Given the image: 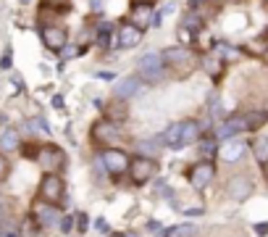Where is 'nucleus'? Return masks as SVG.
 <instances>
[{"mask_svg": "<svg viewBox=\"0 0 268 237\" xmlns=\"http://www.w3.org/2000/svg\"><path fill=\"white\" fill-rule=\"evenodd\" d=\"M163 63L171 66V69H176V72H181V74H189L195 66H197V55H195L189 48L174 45V48L163 50Z\"/></svg>", "mask_w": 268, "mask_h": 237, "instance_id": "f257e3e1", "label": "nucleus"}, {"mask_svg": "<svg viewBox=\"0 0 268 237\" xmlns=\"http://www.w3.org/2000/svg\"><path fill=\"white\" fill-rule=\"evenodd\" d=\"M63 198H66V184H63V177L45 174L42 182H40V201L58 206V201H63Z\"/></svg>", "mask_w": 268, "mask_h": 237, "instance_id": "f03ea898", "label": "nucleus"}, {"mask_svg": "<svg viewBox=\"0 0 268 237\" xmlns=\"http://www.w3.org/2000/svg\"><path fill=\"white\" fill-rule=\"evenodd\" d=\"M37 164L45 169V174H58L66 164V153H63L58 145H42L40 156H37Z\"/></svg>", "mask_w": 268, "mask_h": 237, "instance_id": "7ed1b4c3", "label": "nucleus"}, {"mask_svg": "<svg viewBox=\"0 0 268 237\" xmlns=\"http://www.w3.org/2000/svg\"><path fill=\"white\" fill-rule=\"evenodd\" d=\"M40 37H42L45 48L53 50V53H61L69 42V32H66V27H61V24H42Z\"/></svg>", "mask_w": 268, "mask_h": 237, "instance_id": "20e7f679", "label": "nucleus"}, {"mask_svg": "<svg viewBox=\"0 0 268 237\" xmlns=\"http://www.w3.org/2000/svg\"><path fill=\"white\" fill-rule=\"evenodd\" d=\"M163 55L155 53V50H150V53H145L140 58V74L145 82H161L163 79Z\"/></svg>", "mask_w": 268, "mask_h": 237, "instance_id": "39448f33", "label": "nucleus"}, {"mask_svg": "<svg viewBox=\"0 0 268 237\" xmlns=\"http://www.w3.org/2000/svg\"><path fill=\"white\" fill-rule=\"evenodd\" d=\"M155 171H158V164H155V158H150V156H137L134 161L129 164V177H132L137 184L150 182V179L155 177Z\"/></svg>", "mask_w": 268, "mask_h": 237, "instance_id": "423d86ee", "label": "nucleus"}, {"mask_svg": "<svg viewBox=\"0 0 268 237\" xmlns=\"http://www.w3.org/2000/svg\"><path fill=\"white\" fill-rule=\"evenodd\" d=\"M129 164H132V158H129V153H124L119 148H108L103 153V166H106L108 174L113 177H121L129 171Z\"/></svg>", "mask_w": 268, "mask_h": 237, "instance_id": "0eeeda50", "label": "nucleus"}, {"mask_svg": "<svg viewBox=\"0 0 268 237\" xmlns=\"http://www.w3.org/2000/svg\"><path fill=\"white\" fill-rule=\"evenodd\" d=\"M92 134H95V140L100 145H108V148H116V145L121 143V129H119V124H113V121H108V119H103V121H97V124L92 127Z\"/></svg>", "mask_w": 268, "mask_h": 237, "instance_id": "6e6552de", "label": "nucleus"}, {"mask_svg": "<svg viewBox=\"0 0 268 237\" xmlns=\"http://www.w3.org/2000/svg\"><path fill=\"white\" fill-rule=\"evenodd\" d=\"M32 216H35L37 227H55V224H61V211L53 203H45V201H37L35 206H32Z\"/></svg>", "mask_w": 268, "mask_h": 237, "instance_id": "1a4fd4ad", "label": "nucleus"}, {"mask_svg": "<svg viewBox=\"0 0 268 237\" xmlns=\"http://www.w3.org/2000/svg\"><path fill=\"white\" fill-rule=\"evenodd\" d=\"M142 35H145V29L134 27L132 21L121 24V27H116V35H113V45L116 48H137V45L142 42Z\"/></svg>", "mask_w": 268, "mask_h": 237, "instance_id": "9d476101", "label": "nucleus"}, {"mask_svg": "<svg viewBox=\"0 0 268 237\" xmlns=\"http://www.w3.org/2000/svg\"><path fill=\"white\" fill-rule=\"evenodd\" d=\"M187 177H189V184H192L195 190H202L205 184H211L213 182V177H215V166L211 161H200V164H195L192 169L187 171Z\"/></svg>", "mask_w": 268, "mask_h": 237, "instance_id": "9b49d317", "label": "nucleus"}, {"mask_svg": "<svg viewBox=\"0 0 268 237\" xmlns=\"http://www.w3.org/2000/svg\"><path fill=\"white\" fill-rule=\"evenodd\" d=\"M226 193H229V198H234V201H245L247 195H252L250 177H245V174L232 177V179H229V184H226Z\"/></svg>", "mask_w": 268, "mask_h": 237, "instance_id": "f8f14e48", "label": "nucleus"}, {"mask_svg": "<svg viewBox=\"0 0 268 237\" xmlns=\"http://www.w3.org/2000/svg\"><path fill=\"white\" fill-rule=\"evenodd\" d=\"M239 132H245V116H232L215 129V140H224L226 143V140H234Z\"/></svg>", "mask_w": 268, "mask_h": 237, "instance_id": "ddd939ff", "label": "nucleus"}, {"mask_svg": "<svg viewBox=\"0 0 268 237\" xmlns=\"http://www.w3.org/2000/svg\"><path fill=\"white\" fill-rule=\"evenodd\" d=\"M140 87H142V82H140V76H124V79L116 82V98L119 100H129V98H134L137 92H140Z\"/></svg>", "mask_w": 268, "mask_h": 237, "instance_id": "4468645a", "label": "nucleus"}, {"mask_svg": "<svg viewBox=\"0 0 268 237\" xmlns=\"http://www.w3.org/2000/svg\"><path fill=\"white\" fill-rule=\"evenodd\" d=\"M200 134H202V127H200L195 119L179 121V140H181V145H192V143H197Z\"/></svg>", "mask_w": 268, "mask_h": 237, "instance_id": "2eb2a0df", "label": "nucleus"}, {"mask_svg": "<svg viewBox=\"0 0 268 237\" xmlns=\"http://www.w3.org/2000/svg\"><path fill=\"white\" fill-rule=\"evenodd\" d=\"M245 150H247L245 143H239V140H226V143L218 148V156L224 158L226 164H234V161H239V158H242V153H245Z\"/></svg>", "mask_w": 268, "mask_h": 237, "instance_id": "dca6fc26", "label": "nucleus"}, {"mask_svg": "<svg viewBox=\"0 0 268 237\" xmlns=\"http://www.w3.org/2000/svg\"><path fill=\"white\" fill-rule=\"evenodd\" d=\"M205 27V21L195 14V11H189V14H184V18H181L179 29H181V37H189V35H197V32Z\"/></svg>", "mask_w": 268, "mask_h": 237, "instance_id": "f3484780", "label": "nucleus"}, {"mask_svg": "<svg viewBox=\"0 0 268 237\" xmlns=\"http://www.w3.org/2000/svg\"><path fill=\"white\" fill-rule=\"evenodd\" d=\"M103 108H106V119L113 121V124H119V121H126V116H129V111H126V106H124V100H119V98H113L108 106H103Z\"/></svg>", "mask_w": 268, "mask_h": 237, "instance_id": "a211bd4d", "label": "nucleus"}, {"mask_svg": "<svg viewBox=\"0 0 268 237\" xmlns=\"http://www.w3.org/2000/svg\"><path fill=\"white\" fill-rule=\"evenodd\" d=\"M21 148V140H18V132L16 129H5L0 134V150L3 153H14Z\"/></svg>", "mask_w": 268, "mask_h": 237, "instance_id": "6ab92c4d", "label": "nucleus"}, {"mask_svg": "<svg viewBox=\"0 0 268 237\" xmlns=\"http://www.w3.org/2000/svg\"><path fill=\"white\" fill-rule=\"evenodd\" d=\"M252 156L260 166H268V137H255L252 140Z\"/></svg>", "mask_w": 268, "mask_h": 237, "instance_id": "aec40b11", "label": "nucleus"}, {"mask_svg": "<svg viewBox=\"0 0 268 237\" xmlns=\"http://www.w3.org/2000/svg\"><path fill=\"white\" fill-rule=\"evenodd\" d=\"M150 16H153V8H150V5H134L132 8V24L140 29H147Z\"/></svg>", "mask_w": 268, "mask_h": 237, "instance_id": "412c9836", "label": "nucleus"}, {"mask_svg": "<svg viewBox=\"0 0 268 237\" xmlns=\"http://www.w3.org/2000/svg\"><path fill=\"white\" fill-rule=\"evenodd\" d=\"M266 121H268V111H252V113H247V116H245V132L260 129Z\"/></svg>", "mask_w": 268, "mask_h": 237, "instance_id": "4be33fe9", "label": "nucleus"}, {"mask_svg": "<svg viewBox=\"0 0 268 237\" xmlns=\"http://www.w3.org/2000/svg\"><path fill=\"white\" fill-rule=\"evenodd\" d=\"M161 145H166V148H181V140H179V121H176V124H171L166 132H163Z\"/></svg>", "mask_w": 268, "mask_h": 237, "instance_id": "5701e85b", "label": "nucleus"}, {"mask_svg": "<svg viewBox=\"0 0 268 237\" xmlns=\"http://www.w3.org/2000/svg\"><path fill=\"white\" fill-rule=\"evenodd\" d=\"M110 35H116L113 24H100V27H97V45H100V48H108V45H110Z\"/></svg>", "mask_w": 268, "mask_h": 237, "instance_id": "b1692460", "label": "nucleus"}, {"mask_svg": "<svg viewBox=\"0 0 268 237\" xmlns=\"http://www.w3.org/2000/svg\"><path fill=\"white\" fill-rule=\"evenodd\" d=\"M202 66L208 69V74L211 76H218V72H221V66H224V61L218 58V55H205V58H202Z\"/></svg>", "mask_w": 268, "mask_h": 237, "instance_id": "393cba45", "label": "nucleus"}, {"mask_svg": "<svg viewBox=\"0 0 268 237\" xmlns=\"http://www.w3.org/2000/svg\"><path fill=\"white\" fill-rule=\"evenodd\" d=\"M215 55H218L221 61H237L239 58V53H237V48H232V45H215Z\"/></svg>", "mask_w": 268, "mask_h": 237, "instance_id": "a878e982", "label": "nucleus"}, {"mask_svg": "<svg viewBox=\"0 0 268 237\" xmlns=\"http://www.w3.org/2000/svg\"><path fill=\"white\" fill-rule=\"evenodd\" d=\"M21 153H24V158H32V161H37V156H40V145L27 143V145H21Z\"/></svg>", "mask_w": 268, "mask_h": 237, "instance_id": "bb28decb", "label": "nucleus"}, {"mask_svg": "<svg viewBox=\"0 0 268 237\" xmlns=\"http://www.w3.org/2000/svg\"><path fill=\"white\" fill-rule=\"evenodd\" d=\"M137 150H140V156H155V150H158V143H140L137 145Z\"/></svg>", "mask_w": 268, "mask_h": 237, "instance_id": "cd10ccee", "label": "nucleus"}, {"mask_svg": "<svg viewBox=\"0 0 268 237\" xmlns=\"http://www.w3.org/2000/svg\"><path fill=\"white\" fill-rule=\"evenodd\" d=\"M74 227H76V232H84V229L89 227L87 214H76V216H74Z\"/></svg>", "mask_w": 268, "mask_h": 237, "instance_id": "c85d7f7f", "label": "nucleus"}, {"mask_svg": "<svg viewBox=\"0 0 268 237\" xmlns=\"http://www.w3.org/2000/svg\"><path fill=\"white\" fill-rule=\"evenodd\" d=\"M29 129H40L42 134H48V132H50V129H48V124H45V119H40V116L29 121Z\"/></svg>", "mask_w": 268, "mask_h": 237, "instance_id": "c756f323", "label": "nucleus"}, {"mask_svg": "<svg viewBox=\"0 0 268 237\" xmlns=\"http://www.w3.org/2000/svg\"><path fill=\"white\" fill-rule=\"evenodd\" d=\"M8 171H11V164H8V158L0 153V182H3L5 177H8Z\"/></svg>", "mask_w": 268, "mask_h": 237, "instance_id": "7c9ffc66", "label": "nucleus"}, {"mask_svg": "<svg viewBox=\"0 0 268 237\" xmlns=\"http://www.w3.org/2000/svg\"><path fill=\"white\" fill-rule=\"evenodd\" d=\"M211 153H215V134L202 143V156H211Z\"/></svg>", "mask_w": 268, "mask_h": 237, "instance_id": "2f4dec72", "label": "nucleus"}, {"mask_svg": "<svg viewBox=\"0 0 268 237\" xmlns=\"http://www.w3.org/2000/svg\"><path fill=\"white\" fill-rule=\"evenodd\" d=\"M71 227H74V216H63V219H61V229H63V232H69Z\"/></svg>", "mask_w": 268, "mask_h": 237, "instance_id": "473e14b6", "label": "nucleus"}, {"mask_svg": "<svg viewBox=\"0 0 268 237\" xmlns=\"http://www.w3.org/2000/svg\"><path fill=\"white\" fill-rule=\"evenodd\" d=\"M155 193H158V195H168V198L174 195V193H171V187H168V184H163V182H158V187H155Z\"/></svg>", "mask_w": 268, "mask_h": 237, "instance_id": "72a5a7b5", "label": "nucleus"}, {"mask_svg": "<svg viewBox=\"0 0 268 237\" xmlns=\"http://www.w3.org/2000/svg\"><path fill=\"white\" fill-rule=\"evenodd\" d=\"M95 229H97V232H108V221L106 219H97L95 221Z\"/></svg>", "mask_w": 268, "mask_h": 237, "instance_id": "f704fd0d", "label": "nucleus"}, {"mask_svg": "<svg viewBox=\"0 0 268 237\" xmlns=\"http://www.w3.org/2000/svg\"><path fill=\"white\" fill-rule=\"evenodd\" d=\"M255 232H258V235H268V224H255Z\"/></svg>", "mask_w": 268, "mask_h": 237, "instance_id": "c9c22d12", "label": "nucleus"}, {"mask_svg": "<svg viewBox=\"0 0 268 237\" xmlns=\"http://www.w3.org/2000/svg\"><path fill=\"white\" fill-rule=\"evenodd\" d=\"M0 66H3V69H11V53H5V55H3V61H0Z\"/></svg>", "mask_w": 268, "mask_h": 237, "instance_id": "e433bc0d", "label": "nucleus"}, {"mask_svg": "<svg viewBox=\"0 0 268 237\" xmlns=\"http://www.w3.org/2000/svg\"><path fill=\"white\" fill-rule=\"evenodd\" d=\"M103 3L106 0H92V11H103Z\"/></svg>", "mask_w": 268, "mask_h": 237, "instance_id": "4c0bfd02", "label": "nucleus"}, {"mask_svg": "<svg viewBox=\"0 0 268 237\" xmlns=\"http://www.w3.org/2000/svg\"><path fill=\"white\" fill-rule=\"evenodd\" d=\"M53 106L55 108H63V98H61V95H55V98H53Z\"/></svg>", "mask_w": 268, "mask_h": 237, "instance_id": "58836bf2", "label": "nucleus"}, {"mask_svg": "<svg viewBox=\"0 0 268 237\" xmlns=\"http://www.w3.org/2000/svg\"><path fill=\"white\" fill-rule=\"evenodd\" d=\"M132 3H134V5H153L155 0H132Z\"/></svg>", "mask_w": 268, "mask_h": 237, "instance_id": "ea45409f", "label": "nucleus"}, {"mask_svg": "<svg viewBox=\"0 0 268 237\" xmlns=\"http://www.w3.org/2000/svg\"><path fill=\"white\" fill-rule=\"evenodd\" d=\"M5 219V203H3V198H0V221Z\"/></svg>", "mask_w": 268, "mask_h": 237, "instance_id": "a19ab883", "label": "nucleus"}, {"mask_svg": "<svg viewBox=\"0 0 268 237\" xmlns=\"http://www.w3.org/2000/svg\"><path fill=\"white\" fill-rule=\"evenodd\" d=\"M110 237H134V235H121V232H113Z\"/></svg>", "mask_w": 268, "mask_h": 237, "instance_id": "79ce46f5", "label": "nucleus"}, {"mask_svg": "<svg viewBox=\"0 0 268 237\" xmlns=\"http://www.w3.org/2000/svg\"><path fill=\"white\" fill-rule=\"evenodd\" d=\"M21 3H24V5H27V3H32V0H21Z\"/></svg>", "mask_w": 268, "mask_h": 237, "instance_id": "37998d69", "label": "nucleus"}, {"mask_svg": "<svg viewBox=\"0 0 268 237\" xmlns=\"http://www.w3.org/2000/svg\"><path fill=\"white\" fill-rule=\"evenodd\" d=\"M211 3H218V0H211Z\"/></svg>", "mask_w": 268, "mask_h": 237, "instance_id": "c03bdc74", "label": "nucleus"}, {"mask_svg": "<svg viewBox=\"0 0 268 237\" xmlns=\"http://www.w3.org/2000/svg\"><path fill=\"white\" fill-rule=\"evenodd\" d=\"M266 111H268V103H266Z\"/></svg>", "mask_w": 268, "mask_h": 237, "instance_id": "a18cd8bd", "label": "nucleus"}, {"mask_svg": "<svg viewBox=\"0 0 268 237\" xmlns=\"http://www.w3.org/2000/svg\"><path fill=\"white\" fill-rule=\"evenodd\" d=\"M266 61H268V55H266Z\"/></svg>", "mask_w": 268, "mask_h": 237, "instance_id": "49530a36", "label": "nucleus"}]
</instances>
